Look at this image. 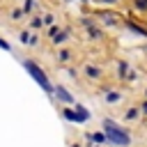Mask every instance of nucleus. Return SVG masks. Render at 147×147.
<instances>
[{
	"instance_id": "nucleus-7",
	"label": "nucleus",
	"mask_w": 147,
	"mask_h": 147,
	"mask_svg": "<svg viewBox=\"0 0 147 147\" xmlns=\"http://www.w3.org/2000/svg\"><path fill=\"white\" fill-rule=\"evenodd\" d=\"M106 99H108V101H117L119 96H117V94H110V92H108V94H106Z\"/></svg>"
},
{
	"instance_id": "nucleus-11",
	"label": "nucleus",
	"mask_w": 147,
	"mask_h": 147,
	"mask_svg": "<svg viewBox=\"0 0 147 147\" xmlns=\"http://www.w3.org/2000/svg\"><path fill=\"white\" fill-rule=\"evenodd\" d=\"M103 2H115V0H103Z\"/></svg>"
},
{
	"instance_id": "nucleus-6",
	"label": "nucleus",
	"mask_w": 147,
	"mask_h": 147,
	"mask_svg": "<svg viewBox=\"0 0 147 147\" xmlns=\"http://www.w3.org/2000/svg\"><path fill=\"white\" fill-rule=\"evenodd\" d=\"M87 74H90L92 78H96V76H99V69H96V67H87Z\"/></svg>"
},
{
	"instance_id": "nucleus-4",
	"label": "nucleus",
	"mask_w": 147,
	"mask_h": 147,
	"mask_svg": "<svg viewBox=\"0 0 147 147\" xmlns=\"http://www.w3.org/2000/svg\"><path fill=\"white\" fill-rule=\"evenodd\" d=\"M53 92L57 94V99H62V101H67V103H71V101H74V96H71V94H69L64 87H55Z\"/></svg>"
},
{
	"instance_id": "nucleus-1",
	"label": "nucleus",
	"mask_w": 147,
	"mask_h": 147,
	"mask_svg": "<svg viewBox=\"0 0 147 147\" xmlns=\"http://www.w3.org/2000/svg\"><path fill=\"white\" fill-rule=\"evenodd\" d=\"M103 129H106V136H108L110 142H115V145H129V133L124 129H119L115 122L106 119L103 122Z\"/></svg>"
},
{
	"instance_id": "nucleus-8",
	"label": "nucleus",
	"mask_w": 147,
	"mask_h": 147,
	"mask_svg": "<svg viewBox=\"0 0 147 147\" xmlns=\"http://www.w3.org/2000/svg\"><path fill=\"white\" fill-rule=\"evenodd\" d=\"M136 5H138L140 9H145V7H147V0H136Z\"/></svg>"
},
{
	"instance_id": "nucleus-2",
	"label": "nucleus",
	"mask_w": 147,
	"mask_h": 147,
	"mask_svg": "<svg viewBox=\"0 0 147 147\" xmlns=\"http://www.w3.org/2000/svg\"><path fill=\"white\" fill-rule=\"evenodd\" d=\"M25 69L30 71V76H32V78H34V80H37V83H39V85H41V87H44L48 94H53V85L48 83L46 74H44V71H41V69H39L34 62H30V60H28V62H25Z\"/></svg>"
},
{
	"instance_id": "nucleus-3",
	"label": "nucleus",
	"mask_w": 147,
	"mask_h": 147,
	"mask_svg": "<svg viewBox=\"0 0 147 147\" xmlns=\"http://www.w3.org/2000/svg\"><path fill=\"white\" fill-rule=\"evenodd\" d=\"M64 115H67L69 119H74V122H85V119L90 117V113H87L85 108H78V113H71V110H67Z\"/></svg>"
},
{
	"instance_id": "nucleus-9",
	"label": "nucleus",
	"mask_w": 147,
	"mask_h": 147,
	"mask_svg": "<svg viewBox=\"0 0 147 147\" xmlns=\"http://www.w3.org/2000/svg\"><path fill=\"white\" fill-rule=\"evenodd\" d=\"M0 48H7V51H9V44H7V41H2V39H0Z\"/></svg>"
},
{
	"instance_id": "nucleus-10",
	"label": "nucleus",
	"mask_w": 147,
	"mask_h": 147,
	"mask_svg": "<svg viewBox=\"0 0 147 147\" xmlns=\"http://www.w3.org/2000/svg\"><path fill=\"white\" fill-rule=\"evenodd\" d=\"M142 113H147V103H145V106H142Z\"/></svg>"
},
{
	"instance_id": "nucleus-5",
	"label": "nucleus",
	"mask_w": 147,
	"mask_h": 147,
	"mask_svg": "<svg viewBox=\"0 0 147 147\" xmlns=\"http://www.w3.org/2000/svg\"><path fill=\"white\" fill-rule=\"evenodd\" d=\"M51 34H53V41H64V39H67V32H57V30H53Z\"/></svg>"
}]
</instances>
